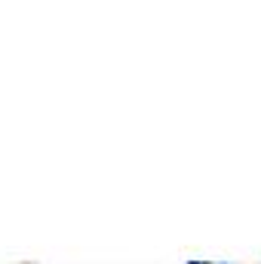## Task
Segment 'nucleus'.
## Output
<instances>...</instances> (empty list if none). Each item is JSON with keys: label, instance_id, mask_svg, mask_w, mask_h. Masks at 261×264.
Instances as JSON below:
<instances>
[{"label": "nucleus", "instance_id": "obj_1", "mask_svg": "<svg viewBox=\"0 0 261 264\" xmlns=\"http://www.w3.org/2000/svg\"><path fill=\"white\" fill-rule=\"evenodd\" d=\"M187 264H203V261H187Z\"/></svg>", "mask_w": 261, "mask_h": 264}]
</instances>
